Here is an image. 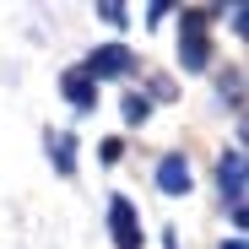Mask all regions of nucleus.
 I'll list each match as a JSON object with an SVG mask.
<instances>
[{"label":"nucleus","mask_w":249,"mask_h":249,"mask_svg":"<svg viewBox=\"0 0 249 249\" xmlns=\"http://www.w3.org/2000/svg\"><path fill=\"white\" fill-rule=\"evenodd\" d=\"M162 249H179V244H174V233H162Z\"/></svg>","instance_id":"11"},{"label":"nucleus","mask_w":249,"mask_h":249,"mask_svg":"<svg viewBox=\"0 0 249 249\" xmlns=\"http://www.w3.org/2000/svg\"><path fill=\"white\" fill-rule=\"evenodd\" d=\"M98 17H103L108 27H130V11H124V6H114V0H103V6H98Z\"/></svg>","instance_id":"9"},{"label":"nucleus","mask_w":249,"mask_h":249,"mask_svg":"<svg viewBox=\"0 0 249 249\" xmlns=\"http://www.w3.org/2000/svg\"><path fill=\"white\" fill-rule=\"evenodd\" d=\"M108 238H114V249H141V244H146L130 195H108Z\"/></svg>","instance_id":"2"},{"label":"nucleus","mask_w":249,"mask_h":249,"mask_svg":"<svg viewBox=\"0 0 249 249\" xmlns=\"http://www.w3.org/2000/svg\"><path fill=\"white\" fill-rule=\"evenodd\" d=\"M98 157H103V162H108V168H114V162L124 157V141H103V146H98Z\"/></svg>","instance_id":"10"},{"label":"nucleus","mask_w":249,"mask_h":249,"mask_svg":"<svg viewBox=\"0 0 249 249\" xmlns=\"http://www.w3.org/2000/svg\"><path fill=\"white\" fill-rule=\"evenodd\" d=\"M136 71V54L124 49V44H103L87 54V65H81V76L87 81H119V76H130Z\"/></svg>","instance_id":"4"},{"label":"nucleus","mask_w":249,"mask_h":249,"mask_svg":"<svg viewBox=\"0 0 249 249\" xmlns=\"http://www.w3.org/2000/svg\"><path fill=\"white\" fill-rule=\"evenodd\" d=\"M44 146H49V162H54V174H76V136L71 130H49L44 136Z\"/></svg>","instance_id":"7"},{"label":"nucleus","mask_w":249,"mask_h":249,"mask_svg":"<svg viewBox=\"0 0 249 249\" xmlns=\"http://www.w3.org/2000/svg\"><path fill=\"white\" fill-rule=\"evenodd\" d=\"M179 60H184V71H206V65H212L206 11H184V27H179Z\"/></svg>","instance_id":"1"},{"label":"nucleus","mask_w":249,"mask_h":249,"mask_svg":"<svg viewBox=\"0 0 249 249\" xmlns=\"http://www.w3.org/2000/svg\"><path fill=\"white\" fill-rule=\"evenodd\" d=\"M222 249H244V238H228V244H222Z\"/></svg>","instance_id":"12"},{"label":"nucleus","mask_w":249,"mask_h":249,"mask_svg":"<svg viewBox=\"0 0 249 249\" xmlns=\"http://www.w3.org/2000/svg\"><path fill=\"white\" fill-rule=\"evenodd\" d=\"M157 190L168 195V200L190 195V162H184V152H168V157L157 162Z\"/></svg>","instance_id":"5"},{"label":"nucleus","mask_w":249,"mask_h":249,"mask_svg":"<svg viewBox=\"0 0 249 249\" xmlns=\"http://www.w3.org/2000/svg\"><path fill=\"white\" fill-rule=\"evenodd\" d=\"M60 92H65V103H71L76 114H92V108H98V81H87V76H81V65L60 76Z\"/></svg>","instance_id":"6"},{"label":"nucleus","mask_w":249,"mask_h":249,"mask_svg":"<svg viewBox=\"0 0 249 249\" xmlns=\"http://www.w3.org/2000/svg\"><path fill=\"white\" fill-rule=\"evenodd\" d=\"M217 184L228 195V212H233V228H244V146H228L222 162H217Z\"/></svg>","instance_id":"3"},{"label":"nucleus","mask_w":249,"mask_h":249,"mask_svg":"<svg viewBox=\"0 0 249 249\" xmlns=\"http://www.w3.org/2000/svg\"><path fill=\"white\" fill-rule=\"evenodd\" d=\"M119 114H124V124H146V119H152V98H146V92H124Z\"/></svg>","instance_id":"8"}]
</instances>
